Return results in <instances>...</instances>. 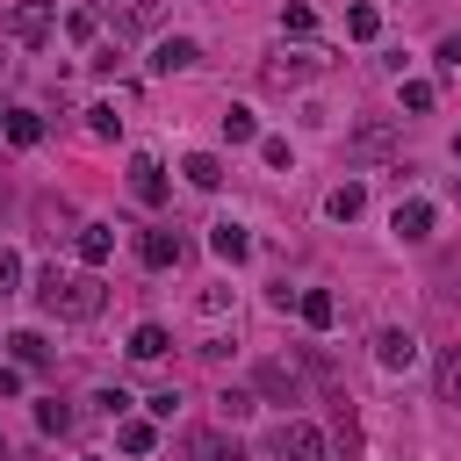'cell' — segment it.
Here are the masks:
<instances>
[{
  "mask_svg": "<svg viewBox=\"0 0 461 461\" xmlns=\"http://www.w3.org/2000/svg\"><path fill=\"white\" fill-rule=\"evenodd\" d=\"M36 303H43L50 317L86 324V317H101V303H108V295H101V274H86V267H79V274H65V267H50V274L36 281Z\"/></svg>",
  "mask_w": 461,
  "mask_h": 461,
  "instance_id": "cell-1",
  "label": "cell"
},
{
  "mask_svg": "<svg viewBox=\"0 0 461 461\" xmlns=\"http://www.w3.org/2000/svg\"><path fill=\"white\" fill-rule=\"evenodd\" d=\"M324 72H331V50L310 43V36H303V43H281V50L267 58V86H303V79H324Z\"/></svg>",
  "mask_w": 461,
  "mask_h": 461,
  "instance_id": "cell-2",
  "label": "cell"
},
{
  "mask_svg": "<svg viewBox=\"0 0 461 461\" xmlns=\"http://www.w3.org/2000/svg\"><path fill=\"white\" fill-rule=\"evenodd\" d=\"M274 461H324V432L310 425V418H288V425H274Z\"/></svg>",
  "mask_w": 461,
  "mask_h": 461,
  "instance_id": "cell-3",
  "label": "cell"
},
{
  "mask_svg": "<svg viewBox=\"0 0 461 461\" xmlns=\"http://www.w3.org/2000/svg\"><path fill=\"white\" fill-rule=\"evenodd\" d=\"M58 29V7L50 0H14L7 7V43H43Z\"/></svg>",
  "mask_w": 461,
  "mask_h": 461,
  "instance_id": "cell-4",
  "label": "cell"
},
{
  "mask_svg": "<svg viewBox=\"0 0 461 461\" xmlns=\"http://www.w3.org/2000/svg\"><path fill=\"white\" fill-rule=\"evenodd\" d=\"M130 194H137L144 209H158V202H166V166L137 151V158H130Z\"/></svg>",
  "mask_w": 461,
  "mask_h": 461,
  "instance_id": "cell-5",
  "label": "cell"
},
{
  "mask_svg": "<svg viewBox=\"0 0 461 461\" xmlns=\"http://www.w3.org/2000/svg\"><path fill=\"white\" fill-rule=\"evenodd\" d=\"M389 230H396L403 245H425V238H432V202H418V194H411V202H396Z\"/></svg>",
  "mask_w": 461,
  "mask_h": 461,
  "instance_id": "cell-6",
  "label": "cell"
},
{
  "mask_svg": "<svg viewBox=\"0 0 461 461\" xmlns=\"http://www.w3.org/2000/svg\"><path fill=\"white\" fill-rule=\"evenodd\" d=\"M180 252H187V245H180L173 230H137V259H144L151 274H166V267H180Z\"/></svg>",
  "mask_w": 461,
  "mask_h": 461,
  "instance_id": "cell-7",
  "label": "cell"
},
{
  "mask_svg": "<svg viewBox=\"0 0 461 461\" xmlns=\"http://www.w3.org/2000/svg\"><path fill=\"white\" fill-rule=\"evenodd\" d=\"M194 58H202L194 36H158V43H151V72H187Z\"/></svg>",
  "mask_w": 461,
  "mask_h": 461,
  "instance_id": "cell-8",
  "label": "cell"
},
{
  "mask_svg": "<svg viewBox=\"0 0 461 461\" xmlns=\"http://www.w3.org/2000/svg\"><path fill=\"white\" fill-rule=\"evenodd\" d=\"M72 252H79V267L94 274V267H101V259L115 252V230H108V223H79V238H72Z\"/></svg>",
  "mask_w": 461,
  "mask_h": 461,
  "instance_id": "cell-9",
  "label": "cell"
},
{
  "mask_svg": "<svg viewBox=\"0 0 461 461\" xmlns=\"http://www.w3.org/2000/svg\"><path fill=\"white\" fill-rule=\"evenodd\" d=\"M295 317H303L310 331H331V317H339V303H331V288H303V295H295Z\"/></svg>",
  "mask_w": 461,
  "mask_h": 461,
  "instance_id": "cell-10",
  "label": "cell"
},
{
  "mask_svg": "<svg viewBox=\"0 0 461 461\" xmlns=\"http://www.w3.org/2000/svg\"><path fill=\"white\" fill-rule=\"evenodd\" d=\"M375 360H382V367H389V375H396V367H411V360H418V339H411V331H396V324H389V331H382V339H375Z\"/></svg>",
  "mask_w": 461,
  "mask_h": 461,
  "instance_id": "cell-11",
  "label": "cell"
},
{
  "mask_svg": "<svg viewBox=\"0 0 461 461\" xmlns=\"http://www.w3.org/2000/svg\"><path fill=\"white\" fill-rule=\"evenodd\" d=\"M180 173H187V187H202V194H209V187H223V158H216V151H187V158H180Z\"/></svg>",
  "mask_w": 461,
  "mask_h": 461,
  "instance_id": "cell-12",
  "label": "cell"
},
{
  "mask_svg": "<svg viewBox=\"0 0 461 461\" xmlns=\"http://www.w3.org/2000/svg\"><path fill=\"white\" fill-rule=\"evenodd\" d=\"M295 389H303V375H295L288 360H267L259 382H252V396H295Z\"/></svg>",
  "mask_w": 461,
  "mask_h": 461,
  "instance_id": "cell-13",
  "label": "cell"
},
{
  "mask_svg": "<svg viewBox=\"0 0 461 461\" xmlns=\"http://www.w3.org/2000/svg\"><path fill=\"white\" fill-rule=\"evenodd\" d=\"M166 346H173L166 324H137V331H130V360H166Z\"/></svg>",
  "mask_w": 461,
  "mask_h": 461,
  "instance_id": "cell-14",
  "label": "cell"
},
{
  "mask_svg": "<svg viewBox=\"0 0 461 461\" xmlns=\"http://www.w3.org/2000/svg\"><path fill=\"white\" fill-rule=\"evenodd\" d=\"M187 461H238V439L230 432H194L187 439Z\"/></svg>",
  "mask_w": 461,
  "mask_h": 461,
  "instance_id": "cell-15",
  "label": "cell"
},
{
  "mask_svg": "<svg viewBox=\"0 0 461 461\" xmlns=\"http://www.w3.org/2000/svg\"><path fill=\"white\" fill-rule=\"evenodd\" d=\"M7 144H22V151L43 144V115L36 108H7Z\"/></svg>",
  "mask_w": 461,
  "mask_h": 461,
  "instance_id": "cell-16",
  "label": "cell"
},
{
  "mask_svg": "<svg viewBox=\"0 0 461 461\" xmlns=\"http://www.w3.org/2000/svg\"><path fill=\"white\" fill-rule=\"evenodd\" d=\"M360 209H367V194H360V187H353V180H346V187H331V194H324V216H331V223H353V216H360Z\"/></svg>",
  "mask_w": 461,
  "mask_h": 461,
  "instance_id": "cell-17",
  "label": "cell"
},
{
  "mask_svg": "<svg viewBox=\"0 0 461 461\" xmlns=\"http://www.w3.org/2000/svg\"><path fill=\"white\" fill-rule=\"evenodd\" d=\"M209 252H216V259H245V252H252L245 223H216V230H209Z\"/></svg>",
  "mask_w": 461,
  "mask_h": 461,
  "instance_id": "cell-18",
  "label": "cell"
},
{
  "mask_svg": "<svg viewBox=\"0 0 461 461\" xmlns=\"http://www.w3.org/2000/svg\"><path fill=\"white\" fill-rule=\"evenodd\" d=\"M115 439H122V454H151V447H158V425H151V418H122Z\"/></svg>",
  "mask_w": 461,
  "mask_h": 461,
  "instance_id": "cell-19",
  "label": "cell"
},
{
  "mask_svg": "<svg viewBox=\"0 0 461 461\" xmlns=\"http://www.w3.org/2000/svg\"><path fill=\"white\" fill-rule=\"evenodd\" d=\"M346 36H360V43H375V36H382V7H375V0H360V7H346Z\"/></svg>",
  "mask_w": 461,
  "mask_h": 461,
  "instance_id": "cell-20",
  "label": "cell"
},
{
  "mask_svg": "<svg viewBox=\"0 0 461 461\" xmlns=\"http://www.w3.org/2000/svg\"><path fill=\"white\" fill-rule=\"evenodd\" d=\"M108 22H115V29H151L158 7H151V0H122V7H108Z\"/></svg>",
  "mask_w": 461,
  "mask_h": 461,
  "instance_id": "cell-21",
  "label": "cell"
},
{
  "mask_svg": "<svg viewBox=\"0 0 461 461\" xmlns=\"http://www.w3.org/2000/svg\"><path fill=\"white\" fill-rule=\"evenodd\" d=\"M439 396L461 411V346H447V353H439Z\"/></svg>",
  "mask_w": 461,
  "mask_h": 461,
  "instance_id": "cell-22",
  "label": "cell"
},
{
  "mask_svg": "<svg viewBox=\"0 0 461 461\" xmlns=\"http://www.w3.org/2000/svg\"><path fill=\"white\" fill-rule=\"evenodd\" d=\"M252 137H259L252 108H223V144H252Z\"/></svg>",
  "mask_w": 461,
  "mask_h": 461,
  "instance_id": "cell-23",
  "label": "cell"
},
{
  "mask_svg": "<svg viewBox=\"0 0 461 461\" xmlns=\"http://www.w3.org/2000/svg\"><path fill=\"white\" fill-rule=\"evenodd\" d=\"M7 353H14V367H43V353H50V346H43L36 331H14V339H7Z\"/></svg>",
  "mask_w": 461,
  "mask_h": 461,
  "instance_id": "cell-24",
  "label": "cell"
},
{
  "mask_svg": "<svg viewBox=\"0 0 461 461\" xmlns=\"http://www.w3.org/2000/svg\"><path fill=\"white\" fill-rule=\"evenodd\" d=\"M252 403H259L252 389H223V396H216V411H223V425H238V418H252Z\"/></svg>",
  "mask_w": 461,
  "mask_h": 461,
  "instance_id": "cell-25",
  "label": "cell"
},
{
  "mask_svg": "<svg viewBox=\"0 0 461 461\" xmlns=\"http://www.w3.org/2000/svg\"><path fill=\"white\" fill-rule=\"evenodd\" d=\"M310 29H317V14H310L303 0H295V7H281V36H295V43H303Z\"/></svg>",
  "mask_w": 461,
  "mask_h": 461,
  "instance_id": "cell-26",
  "label": "cell"
},
{
  "mask_svg": "<svg viewBox=\"0 0 461 461\" xmlns=\"http://www.w3.org/2000/svg\"><path fill=\"white\" fill-rule=\"evenodd\" d=\"M94 29H101L94 7H72V14H65V36H72V43H94Z\"/></svg>",
  "mask_w": 461,
  "mask_h": 461,
  "instance_id": "cell-27",
  "label": "cell"
},
{
  "mask_svg": "<svg viewBox=\"0 0 461 461\" xmlns=\"http://www.w3.org/2000/svg\"><path fill=\"white\" fill-rule=\"evenodd\" d=\"M36 425H43V432H72V403H58V396L36 403Z\"/></svg>",
  "mask_w": 461,
  "mask_h": 461,
  "instance_id": "cell-28",
  "label": "cell"
},
{
  "mask_svg": "<svg viewBox=\"0 0 461 461\" xmlns=\"http://www.w3.org/2000/svg\"><path fill=\"white\" fill-rule=\"evenodd\" d=\"M403 108L411 115H432V79H403Z\"/></svg>",
  "mask_w": 461,
  "mask_h": 461,
  "instance_id": "cell-29",
  "label": "cell"
},
{
  "mask_svg": "<svg viewBox=\"0 0 461 461\" xmlns=\"http://www.w3.org/2000/svg\"><path fill=\"white\" fill-rule=\"evenodd\" d=\"M86 130H94V137H115V130H122V115H115L108 101H94V108H86Z\"/></svg>",
  "mask_w": 461,
  "mask_h": 461,
  "instance_id": "cell-30",
  "label": "cell"
},
{
  "mask_svg": "<svg viewBox=\"0 0 461 461\" xmlns=\"http://www.w3.org/2000/svg\"><path fill=\"white\" fill-rule=\"evenodd\" d=\"M389 144H396L389 130H360V137H353V151H360V158H389Z\"/></svg>",
  "mask_w": 461,
  "mask_h": 461,
  "instance_id": "cell-31",
  "label": "cell"
},
{
  "mask_svg": "<svg viewBox=\"0 0 461 461\" xmlns=\"http://www.w3.org/2000/svg\"><path fill=\"white\" fill-rule=\"evenodd\" d=\"M259 158H267L274 173H288V166H295V151H288V137H259Z\"/></svg>",
  "mask_w": 461,
  "mask_h": 461,
  "instance_id": "cell-32",
  "label": "cell"
},
{
  "mask_svg": "<svg viewBox=\"0 0 461 461\" xmlns=\"http://www.w3.org/2000/svg\"><path fill=\"white\" fill-rule=\"evenodd\" d=\"M14 288H22V252H7V245H0V303H7Z\"/></svg>",
  "mask_w": 461,
  "mask_h": 461,
  "instance_id": "cell-33",
  "label": "cell"
},
{
  "mask_svg": "<svg viewBox=\"0 0 461 461\" xmlns=\"http://www.w3.org/2000/svg\"><path fill=\"white\" fill-rule=\"evenodd\" d=\"M94 403H101L108 418H122V411H130V396H122V389H94Z\"/></svg>",
  "mask_w": 461,
  "mask_h": 461,
  "instance_id": "cell-34",
  "label": "cell"
},
{
  "mask_svg": "<svg viewBox=\"0 0 461 461\" xmlns=\"http://www.w3.org/2000/svg\"><path fill=\"white\" fill-rule=\"evenodd\" d=\"M439 65H447V72H461V36H439Z\"/></svg>",
  "mask_w": 461,
  "mask_h": 461,
  "instance_id": "cell-35",
  "label": "cell"
},
{
  "mask_svg": "<svg viewBox=\"0 0 461 461\" xmlns=\"http://www.w3.org/2000/svg\"><path fill=\"white\" fill-rule=\"evenodd\" d=\"M7 396H22V367H0V403Z\"/></svg>",
  "mask_w": 461,
  "mask_h": 461,
  "instance_id": "cell-36",
  "label": "cell"
},
{
  "mask_svg": "<svg viewBox=\"0 0 461 461\" xmlns=\"http://www.w3.org/2000/svg\"><path fill=\"white\" fill-rule=\"evenodd\" d=\"M454 202H461V173H454Z\"/></svg>",
  "mask_w": 461,
  "mask_h": 461,
  "instance_id": "cell-37",
  "label": "cell"
},
{
  "mask_svg": "<svg viewBox=\"0 0 461 461\" xmlns=\"http://www.w3.org/2000/svg\"><path fill=\"white\" fill-rule=\"evenodd\" d=\"M454 158H461V137H454Z\"/></svg>",
  "mask_w": 461,
  "mask_h": 461,
  "instance_id": "cell-38",
  "label": "cell"
},
{
  "mask_svg": "<svg viewBox=\"0 0 461 461\" xmlns=\"http://www.w3.org/2000/svg\"><path fill=\"white\" fill-rule=\"evenodd\" d=\"M0 461H7V439H0Z\"/></svg>",
  "mask_w": 461,
  "mask_h": 461,
  "instance_id": "cell-39",
  "label": "cell"
},
{
  "mask_svg": "<svg viewBox=\"0 0 461 461\" xmlns=\"http://www.w3.org/2000/svg\"><path fill=\"white\" fill-rule=\"evenodd\" d=\"M86 461H101V454H86Z\"/></svg>",
  "mask_w": 461,
  "mask_h": 461,
  "instance_id": "cell-40",
  "label": "cell"
},
{
  "mask_svg": "<svg viewBox=\"0 0 461 461\" xmlns=\"http://www.w3.org/2000/svg\"><path fill=\"white\" fill-rule=\"evenodd\" d=\"M0 130H7V115H0Z\"/></svg>",
  "mask_w": 461,
  "mask_h": 461,
  "instance_id": "cell-41",
  "label": "cell"
}]
</instances>
